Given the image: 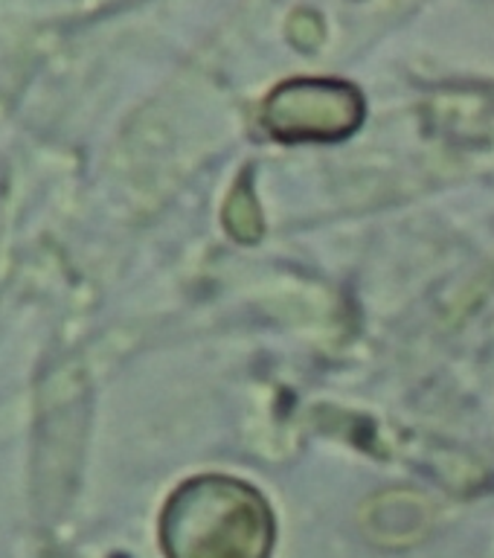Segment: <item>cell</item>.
<instances>
[{
  "mask_svg": "<svg viewBox=\"0 0 494 558\" xmlns=\"http://www.w3.org/2000/svg\"><path fill=\"white\" fill-rule=\"evenodd\" d=\"M274 521L251 486L201 477L174 492L164 512L169 558H265Z\"/></svg>",
  "mask_w": 494,
  "mask_h": 558,
  "instance_id": "6da1fadb",
  "label": "cell"
},
{
  "mask_svg": "<svg viewBox=\"0 0 494 558\" xmlns=\"http://www.w3.org/2000/svg\"><path fill=\"white\" fill-rule=\"evenodd\" d=\"M361 120L358 90L340 82H291L270 96L265 125L286 140H335Z\"/></svg>",
  "mask_w": 494,
  "mask_h": 558,
  "instance_id": "7a4b0ae2",
  "label": "cell"
}]
</instances>
